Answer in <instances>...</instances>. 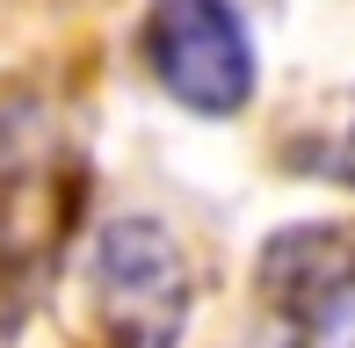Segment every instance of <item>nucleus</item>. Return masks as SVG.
Masks as SVG:
<instances>
[{
    "instance_id": "1",
    "label": "nucleus",
    "mask_w": 355,
    "mask_h": 348,
    "mask_svg": "<svg viewBox=\"0 0 355 348\" xmlns=\"http://www.w3.org/2000/svg\"><path fill=\"white\" fill-rule=\"evenodd\" d=\"M153 80L196 116H232L254 94V44L232 0H153L138 29Z\"/></svg>"
},
{
    "instance_id": "2",
    "label": "nucleus",
    "mask_w": 355,
    "mask_h": 348,
    "mask_svg": "<svg viewBox=\"0 0 355 348\" xmlns=\"http://www.w3.org/2000/svg\"><path fill=\"white\" fill-rule=\"evenodd\" d=\"M94 305L116 348H174L189 320V261L153 218H116L94 240Z\"/></svg>"
},
{
    "instance_id": "3",
    "label": "nucleus",
    "mask_w": 355,
    "mask_h": 348,
    "mask_svg": "<svg viewBox=\"0 0 355 348\" xmlns=\"http://www.w3.org/2000/svg\"><path fill=\"white\" fill-rule=\"evenodd\" d=\"M261 290L290 320H327L355 290V240H341V225H290L261 254Z\"/></svg>"
},
{
    "instance_id": "4",
    "label": "nucleus",
    "mask_w": 355,
    "mask_h": 348,
    "mask_svg": "<svg viewBox=\"0 0 355 348\" xmlns=\"http://www.w3.org/2000/svg\"><path fill=\"white\" fill-rule=\"evenodd\" d=\"M334 174H341V182H355V116L341 123V146H334Z\"/></svg>"
}]
</instances>
